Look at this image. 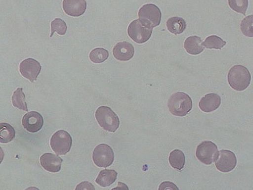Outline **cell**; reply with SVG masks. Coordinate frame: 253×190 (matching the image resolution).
I'll list each match as a JSON object with an SVG mask.
<instances>
[{
  "instance_id": "1",
  "label": "cell",
  "mask_w": 253,
  "mask_h": 190,
  "mask_svg": "<svg viewBox=\"0 0 253 190\" xmlns=\"http://www.w3.org/2000/svg\"><path fill=\"white\" fill-rule=\"evenodd\" d=\"M252 80L249 70L243 65H234L228 74L230 87L237 92H243L249 87Z\"/></svg>"
},
{
  "instance_id": "2",
  "label": "cell",
  "mask_w": 253,
  "mask_h": 190,
  "mask_svg": "<svg viewBox=\"0 0 253 190\" xmlns=\"http://www.w3.org/2000/svg\"><path fill=\"white\" fill-rule=\"evenodd\" d=\"M168 107L171 114L177 117H184L193 108V101L188 95L177 92L169 99Z\"/></svg>"
},
{
  "instance_id": "3",
  "label": "cell",
  "mask_w": 253,
  "mask_h": 190,
  "mask_svg": "<svg viewBox=\"0 0 253 190\" xmlns=\"http://www.w3.org/2000/svg\"><path fill=\"white\" fill-rule=\"evenodd\" d=\"M96 121L99 125L105 131L115 133L120 125V121L117 115L110 107L101 106L95 113Z\"/></svg>"
},
{
  "instance_id": "4",
  "label": "cell",
  "mask_w": 253,
  "mask_h": 190,
  "mask_svg": "<svg viewBox=\"0 0 253 190\" xmlns=\"http://www.w3.org/2000/svg\"><path fill=\"white\" fill-rule=\"evenodd\" d=\"M138 15L141 23L150 29L159 26L161 22V10L154 4H144L139 9Z\"/></svg>"
},
{
  "instance_id": "5",
  "label": "cell",
  "mask_w": 253,
  "mask_h": 190,
  "mask_svg": "<svg viewBox=\"0 0 253 190\" xmlns=\"http://www.w3.org/2000/svg\"><path fill=\"white\" fill-rule=\"evenodd\" d=\"M50 145L56 155H64L71 150L72 139L71 135L66 131L59 130L52 136Z\"/></svg>"
},
{
  "instance_id": "6",
  "label": "cell",
  "mask_w": 253,
  "mask_h": 190,
  "mask_svg": "<svg viewBox=\"0 0 253 190\" xmlns=\"http://www.w3.org/2000/svg\"><path fill=\"white\" fill-rule=\"evenodd\" d=\"M196 155L203 164L211 165L217 160L219 155L218 147L212 142H203L196 148Z\"/></svg>"
},
{
  "instance_id": "7",
  "label": "cell",
  "mask_w": 253,
  "mask_h": 190,
  "mask_svg": "<svg viewBox=\"0 0 253 190\" xmlns=\"http://www.w3.org/2000/svg\"><path fill=\"white\" fill-rule=\"evenodd\" d=\"M128 35L138 44H144L150 39L153 29L148 28L141 23L139 19L133 20L127 29Z\"/></svg>"
},
{
  "instance_id": "8",
  "label": "cell",
  "mask_w": 253,
  "mask_h": 190,
  "mask_svg": "<svg viewBox=\"0 0 253 190\" xmlns=\"http://www.w3.org/2000/svg\"><path fill=\"white\" fill-rule=\"evenodd\" d=\"M92 160L98 167H107L114 161V152L107 144H100L94 148Z\"/></svg>"
},
{
  "instance_id": "9",
  "label": "cell",
  "mask_w": 253,
  "mask_h": 190,
  "mask_svg": "<svg viewBox=\"0 0 253 190\" xmlns=\"http://www.w3.org/2000/svg\"><path fill=\"white\" fill-rule=\"evenodd\" d=\"M237 165L236 155L232 151L222 150L219 151L217 160L215 161L216 169L221 173H227L233 171Z\"/></svg>"
},
{
  "instance_id": "10",
  "label": "cell",
  "mask_w": 253,
  "mask_h": 190,
  "mask_svg": "<svg viewBox=\"0 0 253 190\" xmlns=\"http://www.w3.org/2000/svg\"><path fill=\"white\" fill-rule=\"evenodd\" d=\"M20 74L25 78L33 83L37 79L42 71V66L38 61L34 58H27L20 63L19 66Z\"/></svg>"
},
{
  "instance_id": "11",
  "label": "cell",
  "mask_w": 253,
  "mask_h": 190,
  "mask_svg": "<svg viewBox=\"0 0 253 190\" xmlns=\"http://www.w3.org/2000/svg\"><path fill=\"white\" fill-rule=\"evenodd\" d=\"M22 123L25 130L29 133H35L42 130L44 119L39 112L31 111L24 115Z\"/></svg>"
},
{
  "instance_id": "12",
  "label": "cell",
  "mask_w": 253,
  "mask_h": 190,
  "mask_svg": "<svg viewBox=\"0 0 253 190\" xmlns=\"http://www.w3.org/2000/svg\"><path fill=\"white\" fill-rule=\"evenodd\" d=\"M62 5L66 14L75 17L83 15L87 8L85 0H63Z\"/></svg>"
},
{
  "instance_id": "13",
  "label": "cell",
  "mask_w": 253,
  "mask_h": 190,
  "mask_svg": "<svg viewBox=\"0 0 253 190\" xmlns=\"http://www.w3.org/2000/svg\"><path fill=\"white\" fill-rule=\"evenodd\" d=\"M62 162L63 160L59 156L53 153H44L40 158L41 166L50 173H58L61 170Z\"/></svg>"
},
{
  "instance_id": "14",
  "label": "cell",
  "mask_w": 253,
  "mask_h": 190,
  "mask_svg": "<svg viewBox=\"0 0 253 190\" xmlns=\"http://www.w3.org/2000/svg\"><path fill=\"white\" fill-rule=\"evenodd\" d=\"M134 48L130 43L120 42L113 49V55L117 60L128 61L134 56Z\"/></svg>"
},
{
  "instance_id": "15",
  "label": "cell",
  "mask_w": 253,
  "mask_h": 190,
  "mask_svg": "<svg viewBox=\"0 0 253 190\" xmlns=\"http://www.w3.org/2000/svg\"><path fill=\"white\" fill-rule=\"evenodd\" d=\"M221 97L218 94H209L203 97L199 103V107L203 112L209 113L213 112L220 107Z\"/></svg>"
},
{
  "instance_id": "16",
  "label": "cell",
  "mask_w": 253,
  "mask_h": 190,
  "mask_svg": "<svg viewBox=\"0 0 253 190\" xmlns=\"http://www.w3.org/2000/svg\"><path fill=\"white\" fill-rule=\"evenodd\" d=\"M184 48L191 55H197L204 50L202 38L199 36H190L184 42Z\"/></svg>"
},
{
  "instance_id": "17",
  "label": "cell",
  "mask_w": 253,
  "mask_h": 190,
  "mask_svg": "<svg viewBox=\"0 0 253 190\" xmlns=\"http://www.w3.org/2000/svg\"><path fill=\"white\" fill-rule=\"evenodd\" d=\"M117 175L118 173L112 169H105L99 173L96 183L103 188L109 187L116 181Z\"/></svg>"
},
{
  "instance_id": "18",
  "label": "cell",
  "mask_w": 253,
  "mask_h": 190,
  "mask_svg": "<svg viewBox=\"0 0 253 190\" xmlns=\"http://www.w3.org/2000/svg\"><path fill=\"white\" fill-rule=\"evenodd\" d=\"M167 28L171 33L175 35H180L186 30V22L181 17H171L167 20Z\"/></svg>"
},
{
  "instance_id": "19",
  "label": "cell",
  "mask_w": 253,
  "mask_h": 190,
  "mask_svg": "<svg viewBox=\"0 0 253 190\" xmlns=\"http://www.w3.org/2000/svg\"><path fill=\"white\" fill-rule=\"evenodd\" d=\"M169 163L173 169L182 170L186 164V157L184 152L177 149L171 151L169 156Z\"/></svg>"
},
{
  "instance_id": "20",
  "label": "cell",
  "mask_w": 253,
  "mask_h": 190,
  "mask_svg": "<svg viewBox=\"0 0 253 190\" xmlns=\"http://www.w3.org/2000/svg\"><path fill=\"white\" fill-rule=\"evenodd\" d=\"M0 127V142L1 143H8L12 142L15 137L14 128L8 123H1Z\"/></svg>"
},
{
  "instance_id": "21",
  "label": "cell",
  "mask_w": 253,
  "mask_h": 190,
  "mask_svg": "<svg viewBox=\"0 0 253 190\" xmlns=\"http://www.w3.org/2000/svg\"><path fill=\"white\" fill-rule=\"evenodd\" d=\"M12 101L13 105L15 107L19 108L20 110H22L28 112V105L26 101V96L23 92V89L22 88H19L15 90L13 93Z\"/></svg>"
},
{
  "instance_id": "22",
  "label": "cell",
  "mask_w": 253,
  "mask_h": 190,
  "mask_svg": "<svg viewBox=\"0 0 253 190\" xmlns=\"http://www.w3.org/2000/svg\"><path fill=\"white\" fill-rule=\"evenodd\" d=\"M225 41L221 39L217 36L212 35L208 37L205 42L202 43L203 47L209 49H220L225 46Z\"/></svg>"
},
{
  "instance_id": "23",
  "label": "cell",
  "mask_w": 253,
  "mask_h": 190,
  "mask_svg": "<svg viewBox=\"0 0 253 190\" xmlns=\"http://www.w3.org/2000/svg\"><path fill=\"white\" fill-rule=\"evenodd\" d=\"M109 57V53L102 48H96L90 52L89 58L91 62L101 63L105 62Z\"/></svg>"
},
{
  "instance_id": "24",
  "label": "cell",
  "mask_w": 253,
  "mask_h": 190,
  "mask_svg": "<svg viewBox=\"0 0 253 190\" xmlns=\"http://www.w3.org/2000/svg\"><path fill=\"white\" fill-rule=\"evenodd\" d=\"M67 30V26L66 23H65L64 20L57 18L53 20L51 23V33L50 38L53 36V34L57 33L58 35L63 36L66 34Z\"/></svg>"
},
{
  "instance_id": "25",
  "label": "cell",
  "mask_w": 253,
  "mask_h": 190,
  "mask_svg": "<svg viewBox=\"0 0 253 190\" xmlns=\"http://www.w3.org/2000/svg\"><path fill=\"white\" fill-rule=\"evenodd\" d=\"M241 29L244 35L253 38V15L248 16L242 20Z\"/></svg>"
},
{
  "instance_id": "26",
  "label": "cell",
  "mask_w": 253,
  "mask_h": 190,
  "mask_svg": "<svg viewBox=\"0 0 253 190\" xmlns=\"http://www.w3.org/2000/svg\"><path fill=\"white\" fill-rule=\"evenodd\" d=\"M229 4L235 12L245 15L248 7V0H229Z\"/></svg>"
},
{
  "instance_id": "27",
  "label": "cell",
  "mask_w": 253,
  "mask_h": 190,
  "mask_svg": "<svg viewBox=\"0 0 253 190\" xmlns=\"http://www.w3.org/2000/svg\"><path fill=\"white\" fill-rule=\"evenodd\" d=\"M76 190H95V188L91 183L88 182H84L80 183L76 187Z\"/></svg>"
},
{
  "instance_id": "28",
  "label": "cell",
  "mask_w": 253,
  "mask_h": 190,
  "mask_svg": "<svg viewBox=\"0 0 253 190\" xmlns=\"http://www.w3.org/2000/svg\"><path fill=\"white\" fill-rule=\"evenodd\" d=\"M159 190H178V189L175 185H174L173 183L166 182H163L161 185H160Z\"/></svg>"
}]
</instances>
